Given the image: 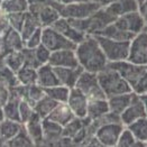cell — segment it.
I'll return each mask as SVG.
<instances>
[{
  "label": "cell",
  "instance_id": "8d00e7d4",
  "mask_svg": "<svg viewBox=\"0 0 147 147\" xmlns=\"http://www.w3.org/2000/svg\"><path fill=\"white\" fill-rule=\"evenodd\" d=\"M45 89L38 86L37 83L27 86V93H26V99L28 102H30L33 106L36 103L39 99H42L45 96Z\"/></svg>",
  "mask_w": 147,
  "mask_h": 147
},
{
  "label": "cell",
  "instance_id": "9a60e30c",
  "mask_svg": "<svg viewBox=\"0 0 147 147\" xmlns=\"http://www.w3.org/2000/svg\"><path fill=\"white\" fill-rule=\"evenodd\" d=\"M144 117H147V112L145 109V106H144V102L138 94L133 100V102L120 115L121 123L125 126H128V125L133 123L134 121L140 119V118H144Z\"/></svg>",
  "mask_w": 147,
  "mask_h": 147
},
{
  "label": "cell",
  "instance_id": "d6a6232c",
  "mask_svg": "<svg viewBox=\"0 0 147 147\" xmlns=\"http://www.w3.org/2000/svg\"><path fill=\"white\" fill-rule=\"evenodd\" d=\"M19 84L16 72H13L6 65L0 67V88H6L10 90L11 88Z\"/></svg>",
  "mask_w": 147,
  "mask_h": 147
},
{
  "label": "cell",
  "instance_id": "ac0fdd59",
  "mask_svg": "<svg viewBox=\"0 0 147 147\" xmlns=\"http://www.w3.org/2000/svg\"><path fill=\"white\" fill-rule=\"evenodd\" d=\"M136 96L137 94L134 91H130V92L116 94V96L107 98L108 105H109V111L120 116L125 111V109L133 102V100L136 98Z\"/></svg>",
  "mask_w": 147,
  "mask_h": 147
},
{
  "label": "cell",
  "instance_id": "b9f144b4",
  "mask_svg": "<svg viewBox=\"0 0 147 147\" xmlns=\"http://www.w3.org/2000/svg\"><path fill=\"white\" fill-rule=\"evenodd\" d=\"M42 30L43 27L38 28L34 34H32L25 40V47L27 49H36L37 46H39L42 44Z\"/></svg>",
  "mask_w": 147,
  "mask_h": 147
},
{
  "label": "cell",
  "instance_id": "8992f818",
  "mask_svg": "<svg viewBox=\"0 0 147 147\" xmlns=\"http://www.w3.org/2000/svg\"><path fill=\"white\" fill-rule=\"evenodd\" d=\"M42 44L46 46L51 52L60 51V49H75L76 44L67 39L64 35L55 30L53 27H43L42 30Z\"/></svg>",
  "mask_w": 147,
  "mask_h": 147
},
{
  "label": "cell",
  "instance_id": "ee69618b",
  "mask_svg": "<svg viewBox=\"0 0 147 147\" xmlns=\"http://www.w3.org/2000/svg\"><path fill=\"white\" fill-rule=\"evenodd\" d=\"M133 91L138 96L147 94V70L146 72L140 76V79L137 81V83L133 86Z\"/></svg>",
  "mask_w": 147,
  "mask_h": 147
},
{
  "label": "cell",
  "instance_id": "f1b7e54d",
  "mask_svg": "<svg viewBox=\"0 0 147 147\" xmlns=\"http://www.w3.org/2000/svg\"><path fill=\"white\" fill-rule=\"evenodd\" d=\"M40 27H42V25H40L36 16L29 11L26 12V18H25L24 25H23V27H22V29L19 32L22 37H23V39H24V42Z\"/></svg>",
  "mask_w": 147,
  "mask_h": 147
},
{
  "label": "cell",
  "instance_id": "7bdbcfd3",
  "mask_svg": "<svg viewBox=\"0 0 147 147\" xmlns=\"http://www.w3.org/2000/svg\"><path fill=\"white\" fill-rule=\"evenodd\" d=\"M35 49V55H36L37 61L39 62L40 65L49 63L52 52H51L46 46H44L43 44H40L39 46H37L36 49Z\"/></svg>",
  "mask_w": 147,
  "mask_h": 147
},
{
  "label": "cell",
  "instance_id": "6da1fadb",
  "mask_svg": "<svg viewBox=\"0 0 147 147\" xmlns=\"http://www.w3.org/2000/svg\"><path fill=\"white\" fill-rule=\"evenodd\" d=\"M75 53L79 65L84 71L98 73L109 64L94 35H88L79 43L75 47Z\"/></svg>",
  "mask_w": 147,
  "mask_h": 147
},
{
  "label": "cell",
  "instance_id": "7a4b0ae2",
  "mask_svg": "<svg viewBox=\"0 0 147 147\" xmlns=\"http://www.w3.org/2000/svg\"><path fill=\"white\" fill-rule=\"evenodd\" d=\"M97 75H98L99 83L107 98L133 91L128 82L115 69H112L109 64L103 70L98 72Z\"/></svg>",
  "mask_w": 147,
  "mask_h": 147
},
{
  "label": "cell",
  "instance_id": "484cf974",
  "mask_svg": "<svg viewBox=\"0 0 147 147\" xmlns=\"http://www.w3.org/2000/svg\"><path fill=\"white\" fill-rule=\"evenodd\" d=\"M22 128H23V123L20 121L5 119L3 123L0 125V137L6 142L7 145V143L17 135Z\"/></svg>",
  "mask_w": 147,
  "mask_h": 147
},
{
  "label": "cell",
  "instance_id": "ab89813d",
  "mask_svg": "<svg viewBox=\"0 0 147 147\" xmlns=\"http://www.w3.org/2000/svg\"><path fill=\"white\" fill-rule=\"evenodd\" d=\"M34 106L28 102L27 100H20V103H19V117H20V123H26L29 118L34 115Z\"/></svg>",
  "mask_w": 147,
  "mask_h": 147
},
{
  "label": "cell",
  "instance_id": "7dc6e473",
  "mask_svg": "<svg viewBox=\"0 0 147 147\" xmlns=\"http://www.w3.org/2000/svg\"><path fill=\"white\" fill-rule=\"evenodd\" d=\"M5 119H6V117H5V113H3V109L0 108V125L3 123Z\"/></svg>",
  "mask_w": 147,
  "mask_h": 147
},
{
  "label": "cell",
  "instance_id": "ba28073f",
  "mask_svg": "<svg viewBox=\"0 0 147 147\" xmlns=\"http://www.w3.org/2000/svg\"><path fill=\"white\" fill-rule=\"evenodd\" d=\"M128 61L147 66V29L136 34L129 44Z\"/></svg>",
  "mask_w": 147,
  "mask_h": 147
},
{
  "label": "cell",
  "instance_id": "f6af8a7d",
  "mask_svg": "<svg viewBox=\"0 0 147 147\" xmlns=\"http://www.w3.org/2000/svg\"><path fill=\"white\" fill-rule=\"evenodd\" d=\"M9 98H10L9 90L6 88H0V108H2L6 105V102L9 100Z\"/></svg>",
  "mask_w": 147,
  "mask_h": 147
},
{
  "label": "cell",
  "instance_id": "2e32d148",
  "mask_svg": "<svg viewBox=\"0 0 147 147\" xmlns=\"http://www.w3.org/2000/svg\"><path fill=\"white\" fill-rule=\"evenodd\" d=\"M1 46L2 54H5L7 52L23 49L25 47V42L18 30L8 27L1 35Z\"/></svg>",
  "mask_w": 147,
  "mask_h": 147
},
{
  "label": "cell",
  "instance_id": "3957f363",
  "mask_svg": "<svg viewBox=\"0 0 147 147\" xmlns=\"http://www.w3.org/2000/svg\"><path fill=\"white\" fill-rule=\"evenodd\" d=\"M52 5L59 10L62 17L67 19H84L102 7L97 1H76L64 5L52 0Z\"/></svg>",
  "mask_w": 147,
  "mask_h": 147
},
{
  "label": "cell",
  "instance_id": "7402d4cb",
  "mask_svg": "<svg viewBox=\"0 0 147 147\" xmlns=\"http://www.w3.org/2000/svg\"><path fill=\"white\" fill-rule=\"evenodd\" d=\"M47 118L61 126H65L72 119H74L75 116H74L73 111L71 110V108L69 107V105L66 102H63V103H57V106L53 109V111L49 113Z\"/></svg>",
  "mask_w": 147,
  "mask_h": 147
},
{
  "label": "cell",
  "instance_id": "9c48e42d",
  "mask_svg": "<svg viewBox=\"0 0 147 147\" xmlns=\"http://www.w3.org/2000/svg\"><path fill=\"white\" fill-rule=\"evenodd\" d=\"M125 125L123 123H111L100 126L96 130V138L98 139L99 144L105 147L117 146L119 136L121 134Z\"/></svg>",
  "mask_w": 147,
  "mask_h": 147
},
{
  "label": "cell",
  "instance_id": "cb8c5ba5",
  "mask_svg": "<svg viewBox=\"0 0 147 147\" xmlns=\"http://www.w3.org/2000/svg\"><path fill=\"white\" fill-rule=\"evenodd\" d=\"M126 127H128L136 137L137 146L147 145V117L140 118Z\"/></svg>",
  "mask_w": 147,
  "mask_h": 147
},
{
  "label": "cell",
  "instance_id": "bcb514c9",
  "mask_svg": "<svg viewBox=\"0 0 147 147\" xmlns=\"http://www.w3.org/2000/svg\"><path fill=\"white\" fill-rule=\"evenodd\" d=\"M138 10L140 11V13H142V16H143V18H144V20H145L146 26H147V1L144 3V5H142V6L139 7Z\"/></svg>",
  "mask_w": 147,
  "mask_h": 147
},
{
  "label": "cell",
  "instance_id": "e575fe53",
  "mask_svg": "<svg viewBox=\"0 0 147 147\" xmlns=\"http://www.w3.org/2000/svg\"><path fill=\"white\" fill-rule=\"evenodd\" d=\"M19 103H20V99L10 96L9 100L2 107L6 119H11V120H16V121H20V117H19Z\"/></svg>",
  "mask_w": 147,
  "mask_h": 147
},
{
  "label": "cell",
  "instance_id": "d590c367",
  "mask_svg": "<svg viewBox=\"0 0 147 147\" xmlns=\"http://www.w3.org/2000/svg\"><path fill=\"white\" fill-rule=\"evenodd\" d=\"M6 146H11V147H30L35 146L33 139L30 138V136L28 135L26 128H25L24 123H23V128L20 129V131L12 139H10Z\"/></svg>",
  "mask_w": 147,
  "mask_h": 147
},
{
  "label": "cell",
  "instance_id": "4316f807",
  "mask_svg": "<svg viewBox=\"0 0 147 147\" xmlns=\"http://www.w3.org/2000/svg\"><path fill=\"white\" fill-rule=\"evenodd\" d=\"M3 64L12 70L13 72H17L25 65V57L23 49L20 51H11L3 54Z\"/></svg>",
  "mask_w": 147,
  "mask_h": 147
},
{
  "label": "cell",
  "instance_id": "4fadbf2b",
  "mask_svg": "<svg viewBox=\"0 0 147 147\" xmlns=\"http://www.w3.org/2000/svg\"><path fill=\"white\" fill-rule=\"evenodd\" d=\"M43 145H60L63 138V126L49 118H45L43 119Z\"/></svg>",
  "mask_w": 147,
  "mask_h": 147
},
{
  "label": "cell",
  "instance_id": "ffe728a7",
  "mask_svg": "<svg viewBox=\"0 0 147 147\" xmlns=\"http://www.w3.org/2000/svg\"><path fill=\"white\" fill-rule=\"evenodd\" d=\"M36 83L44 89L60 84L59 79H57L56 73H55V70L51 64H49V63L43 64L37 69Z\"/></svg>",
  "mask_w": 147,
  "mask_h": 147
},
{
  "label": "cell",
  "instance_id": "d4e9b609",
  "mask_svg": "<svg viewBox=\"0 0 147 147\" xmlns=\"http://www.w3.org/2000/svg\"><path fill=\"white\" fill-rule=\"evenodd\" d=\"M97 35L108 37V38L116 39V40H128V42H130L133 39V37L135 36V35L123 30L121 28H119L115 23H111L107 27H105Z\"/></svg>",
  "mask_w": 147,
  "mask_h": 147
},
{
  "label": "cell",
  "instance_id": "5bb4252c",
  "mask_svg": "<svg viewBox=\"0 0 147 147\" xmlns=\"http://www.w3.org/2000/svg\"><path fill=\"white\" fill-rule=\"evenodd\" d=\"M51 27H53L55 30L61 33L62 35H64L67 39H70L71 42H73L74 44H76V45L79 43H81L88 36V34L76 29L75 27H73L72 25L70 24L67 18H64L62 16Z\"/></svg>",
  "mask_w": 147,
  "mask_h": 147
},
{
  "label": "cell",
  "instance_id": "f35d334b",
  "mask_svg": "<svg viewBox=\"0 0 147 147\" xmlns=\"http://www.w3.org/2000/svg\"><path fill=\"white\" fill-rule=\"evenodd\" d=\"M27 12V11H26ZM26 12H12V13H6L7 24L10 28H13L15 30L20 32L23 25H24Z\"/></svg>",
  "mask_w": 147,
  "mask_h": 147
},
{
  "label": "cell",
  "instance_id": "d6986e66",
  "mask_svg": "<svg viewBox=\"0 0 147 147\" xmlns=\"http://www.w3.org/2000/svg\"><path fill=\"white\" fill-rule=\"evenodd\" d=\"M24 126L28 135L33 139L35 146L43 145V118L39 117L36 112H34V115L29 118L27 123H24Z\"/></svg>",
  "mask_w": 147,
  "mask_h": 147
},
{
  "label": "cell",
  "instance_id": "4dcf8cb0",
  "mask_svg": "<svg viewBox=\"0 0 147 147\" xmlns=\"http://www.w3.org/2000/svg\"><path fill=\"white\" fill-rule=\"evenodd\" d=\"M28 0H2L0 9L5 13L28 11Z\"/></svg>",
  "mask_w": 147,
  "mask_h": 147
},
{
  "label": "cell",
  "instance_id": "c3c4849f",
  "mask_svg": "<svg viewBox=\"0 0 147 147\" xmlns=\"http://www.w3.org/2000/svg\"><path fill=\"white\" fill-rule=\"evenodd\" d=\"M139 97L143 100L144 106H145V109H146V112H147V94H145V96H139Z\"/></svg>",
  "mask_w": 147,
  "mask_h": 147
},
{
  "label": "cell",
  "instance_id": "83f0119b",
  "mask_svg": "<svg viewBox=\"0 0 147 147\" xmlns=\"http://www.w3.org/2000/svg\"><path fill=\"white\" fill-rule=\"evenodd\" d=\"M57 106V102L52 98H49L47 94H45L42 99H39L36 103L34 105V110L39 117L43 119L47 118L49 113L53 111V109Z\"/></svg>",
  "mask_w": 147,
  "mask_h": 147
},
{
  "label": "cell",
  "instance_id": "60d3db41",
  "mask_svg": "<svg viewBox=\"0 0 147 147\" xmlns=\"http://www.w3.org/2000/svg\"><path fill=\"white\" fill-rule=\"evenodd\" d=\"M23 53H24L25 57V65H28V66H32V67H35V69H38L40 66L39 62L37 61L36 55H35V49L24 47Z\"/></svg>",
  "mask_w": 147,
  "mask_h": 147
},
{
  "label": "cell",
  "instance_id": "44dd1931",
  "mask_svg": "<svg viewBox=\"0 0 147 147\" xmlns=\"http://www.w3.org/2000/svg\"><path fill=\"white\" fill-rule=\"evenodd\" d=\"M109 112V105L107 98L105 99H89L86 118L91 120H96L103 115Z\"/></svg>",
  "mask_w": 147,
  "mask_h": 147
},
{
  "label": "cell",
  "instance_id": "74e56055",
  "mask_svg": "<svg viewBox=\"0 0 147 147\" xmlns=\"http://www.w3.org/2000/svg\"><path fill=\"white\" fill-rule=\"evenodd\" d=\"M118 147H134L137 146V139L134 136V134L131 133V130L125 126V128L123 129L121 134L119 136L118 143H117Z\"/></svg>",
  "mask_w": 147,
  "mask_h": 147
},
{
  "label": "cell",
  "instance_id": "8fae6325",
  "mask_svg": "<svg viewBox=\"0 0 147 147\" xmlns=\"http://www.w3.org/2000/svg\"><path fill=\"white\" fill-rule=\"evenodd\" d=\"M49 64L53 67H76L79 66L75 49H65L52 52Z\"/></svg>",
  "mask_w": 147,
  "mask_h": 147
},
{
  "label": "cell",
  "instance_id": "1f68e13d",
  "mask_svg": "<svg viewBox=\"0 0 147 147\" xmlns=\"http://www.w3.org/2000/svg\"><path fill=\"white\" fill-rule=\"evenodd\" d=\"M17 79L19 84L23 86H30L36 83L37 81V69L28 66V65H24L20 70H18L16 72Z\"/></svg>",
  "mask_w": 147,
  "mask_h": 147
},
{
  "label": "cell",
  "instance_id": "816d5d0a",
  "mask_svg": "<svg viewBox=\"0 0 147 147\" xmlns=\"http://www.w3.org/2000/svg\"><path fill=\"white\" fill-rule=\"evenodd\" d=\"M1 1H2V0H1Z\"/></svg>",
  "mask_w": 147,
  "mask_h": 147
},
{
  "label": "cell",
  "instance_id": "836d02e7",
  "mask_svg": "<svg viewBox=\"0 0 147 147\" xmlns=\"http://www.w3.org/2000/svg\"><path fill=\"white\" fill-rule=\"evenodd\" d=\"M70 88L62 84H57V86H51L45 89V93L49 96V98H52L53 100H55L57 103H63L66 102L69 94H70Z\"/></svg>",
  "mask_w": 147,
  "mask_h": 147
},
{
  "label": "cell",
  "instance_id": "7c38bea8",
  "mask_svg": "<svg viewBox=\"0 0 147 147\" xmlns=\"http://www.w3.org/2000/svg\"><path fill=\"white\" fill-rule=\"evenodd\" d=\"M88 102H89V99L81 90H79L75 86L71 88L66 103L69 105L71 110L73 111L75 117H78V118H86Z\"/></svg>",
  "mask_w": 147,
  "mask_h": 147
},
{
  "label": "cell",
  "instance_id": "f907efd6",
  "mask_svg": "<svg viewBox=\"0 0 147 147\" xmlns=\"http://www.w3.org/2000/svg\"><path fill=\"white\" fill-rule=\"evenodd\" d=\"M33 1H34V0H28V2H29V3H30V2H33Z\"/></svg>",
  "mask_w": 147,
  "mask_h": 147
},
{
  "label": "cell",
  "instance_id": "30bf717a",
  "mask_svg": "<svg viewBox=\"0 0 147 147\" xmlns=\"http://www.w3.org/2000/svg\"><path fill=\"white\" fill-rule=\"evenodd\" d=\"M113 23L119 28H121L133 35L139 34L147 29L146 23L139 10L123 13L121 16H119Z\"/></svg>",
  "mask_w": 147,
  "mask_h": 147
},
{
  "label": "cell",
  "instance_id": "603a6c76",
  "mask_svg": "<svg viewBox=\"0 0 147 147\" xmlns=\"http://www.w3.org/2000/svg\"><path fill=\"white\" fill-rule=\"evenodd\" d=\"M106 7L116 18H118L123 13L135 11L139 9L137 0H115Z\"/></svg>",
  "mask_w": 147,
  "mask_h": 147
},
{
  "label": "cell",
  "instance_id": "277c9868",
  "mask_svg": "<svg viewBox=\"0 0 147 147\" xmlns=\"http://www.w3.org/2000/svg\"><path fill=\"white\" fill-rule=\"evenodd\" d=\"M103 51L109 63L125 61L128 59L129 54V44L128 40H116L108 37L94 35Z\"/></svg>",
  "mask_w": 147,
  "mask_h": 147
},
{
  "label": "cell",
  "instance_id": "5b68a950",
  "mask_svg": "<svg viewBox=\"0 0 147 147\" xmlns=\"http://www.w3.org/2000/svg\"><path fill=\"white\" fill-rule=\"evenodd\" d=\"M75 88L81 90L88 99H105L107 98L102 88L99 83L97 73L84 71L79 76Z\"/></svg>",
  "mask_w": 147,
  "mask_h": 147
},
{
  "label": "cell",
  "instance_id": "681fc988",
  "mask_svg": "<svg viewBox=\"0 0 147 147\" xmlns=\"http://www.w3.org/2000/svg\"><path fill=\"white\" fill-rule=\"evenodd\" d=\"M146 1H147V0H137V2H138V6H139V7H140L142 5H144Z\"/></svg>",
  "mask_w": 147,
  "mask_h": 147
},
{
  "label": "cell",
  "instance_id": "f546056e",
  "mask_svg": "<svg viewBox=\"0 0 147 147\" xmlns=\"http://www.w3.org/2000/svg\"><path fill=\"white\" fill-rule=\"evenodd\" d=\"M89 121L90 120L88 118H78V117H75L69 123L63 126V137L72 139L80 130H82L86 127V125Z\"/></svg>",
  "mask_w": 147,
  "mask_h": 147
},
{
  "label": "cell",
  "instance_id": "52a82bcc",
  "mask_svg": "<svg viewBox=\"0 0 147 147\" xmlns=\"http://www.w3.org/2000/svg\"><path fill=\"white\" fill-rule=\"evenodd\" d=\"M109 65L112 69H115L128 82V84L131 86V90H133V86L137 83V81L147 70V66L138 65L128 60L109 63Z\"/></svg>",
  "mask_w": 147,
  "mask_h": 147
},
{
  "label": "cell",
  "instance_id": "e0dca14e",
  "mask_svg": "<svg viewBox=\"0 0 147 147\" xmlns=\"http://www.w3.org/2000/svg\"><path fill=\"white\" fill-rule=\"evenodd\" d=\"M59 83L67 88H74L79 76L83 72V69L79 65L76 67H54Z\"/></svg>",
  "mask_w": 147,
  "mask_h": 147
}]
</instances>
